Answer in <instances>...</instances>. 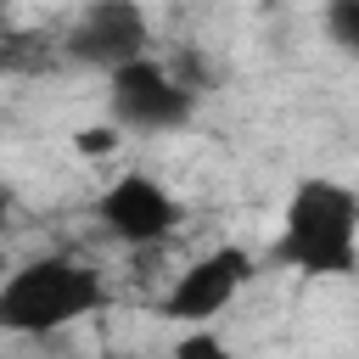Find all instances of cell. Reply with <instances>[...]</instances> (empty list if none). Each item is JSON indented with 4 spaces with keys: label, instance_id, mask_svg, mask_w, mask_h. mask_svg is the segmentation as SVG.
<instances>
[{
    "label": "cell",
    "instance_id": "1",
    "mask_svg": "<svg viewBox=\"0 0 359 359\" xmlns=\"http://www.w3.org/2000/svg\"><path fill=\"white\" fill-rule=\"evenodd\" d=\"M264 264L309 275V280L359 275V191H348L342 180H325V174L297 180L280 208V230H275Z\"/></svg>",
    "mask_w": 359,
    "mask_h": 359
},
{
    "label": "cell",
    "instance_id": "2",
    "mask_svg": "<svg viewBox=\"0 0 359 359\" xmlns=\"http://www.w3.org/2000/svg\"><path fill=\"white\" fill-rule=\"evenodd\" d=\"M95 309H107V280L101 269L67 252H50V258H34L0 275V331L11 337H45Z\"/></svg>",
    "mask_w": 359,
    "mask_h": 359
},
{
    "label": "cell",
    "instance_id": "3",
    "mask_svg": "<svg viewBox=\"0 0 359 359\" xmlns=\"http://www.w3.org/2000/svg\"><path fill=\"white\" fill-rule=\"evenodd\" d=\"M196 101L202 95L185 90L174 79V67L157 62V56H135V62L107 73V107L129 135H174V129L191 123Z\"/></svg>",
    "mask_w": 359,
    "mask_h": 359
},
{
    "label": "cell",
    "instance_id": "4",
    "mask_svg": "<svg viewBox=\"0 0 359 359\" xmlns=\"http://www.w3.org/2000/svg\"><path fill=\"white\" fill-rule=\"evenodd\" d=\"M252 275H258V258L247 247L224 241V247H213V252H202V258H191L180 269V280L157 297V314L180 320V325H208V320H219L247 292Z\"/></svg>",
    "mask_w": 359,
    "mask_h": 359
},
{
    "label": "cell",
    "instance_id": "5",
    "mask_svg": "<svg viewBox=\"0 0 359 359\" xmlns=\"http://www.w3.org/2000/svg\"><path fill=\"white\" fill-rule=\"evenodd\" d=\"M62 56L79 67H123L135 56H151V17L140 0H90L73 28L62 34Z\"/></svg>",
    "mask_w": 359,
    "mask_h": 359
},
{
    "label": "cell",
    "instance_id": "6",
    "mask_svg": "<svg viewBox=\"0 0 359 359\" xmlns=\"http://www.w3.org/2000/svg\"><path fill=\"white\" fill-rule=\"evenodd\" d=\"M90 213H95V224H101L112 241H123V247H157V241H168L174 224H180V202H174L168 185H163L157 174H146V168H129V174H118L107 191H95Z\"/></svg>",
    "mask_w": 359,
    "mask_h": 359
},
{
    "label": "cell",
    "instance_id": "7",
    "mask_svg": "<svg viewBox=\"0 0 359 359\" xmlns=\"http://www.w3.org/2000/svg\"><path fill=\"white\" fill-rule=\"evenodd\" d=\"M320 28L337 50L359 56V0H320Z\"/></svg>",
    "mask_w": 359,
    "mask_h": 359
},
{
    "label": "cell",
    "instance_id": "8",
    "mask_svg": "<svg viewBox=\"0 0 359 359\" xmlns=\"http://www.w3.org/2000/svg\"><path fill=\"white\" fill-rule=\"evenodd\" d=\"M123 123L112 118V123H84V129H73V151L79 157H107V151H118L123 146Z\"/></svg>",
    "mask_w": 359,
    "mask_h": 359
},
{
    "label": "cell",
    "instance_id": "9",
    "mask_svg": "<svg viewBox=\"0 0 359 359\" xmlns=\"http://www.w3.org/2000/svg\"><path fill=\"white\" fill-rule=\"evenodd\" d=\"M174 79H180L185 90L208 95V62H202V50H191V45H185V50L174 56Z\"/></svg>",
    "mask_w": 359,
    "mask_h": 359
},
{
    "label": "cell",
    "instance_id": "10",
    "mask_svg": "<svg viewBox=\"0 0 359 359\" xmlns=\"http://www.w3.org/2000/svg\"><path fill=\"white\" fill-rule=\"evenodd\" d=\"M191 353H230V348H224L213 331H191V337L174 342V359H191Z\"/></svg>",
    "mask_w": 359,
    "mask_h": 359
},
{
    "label": "cell",
    "instance_id": "11",
    "mask_svg": "<svg viewBox=\"0 0 359 359\" xmlns=\"http://www.w3.org/2000/svg\"><path fill=\"white\" fill-rule=\"evenodd\" d=\"M6 224H11V202H6V191H0V236H6Z\"/></svg>",
    "mask_w": 359,
    "mask_h": 359
},
{
    "label": "cell",
    "instance_id": "12",
    "mask_svg": "<svg viewBox=\"0 0 359 359\" xmlns=\"http://www.w3.org/2000/svg\"><path fill=\"white\" fill-rule=\"evenodd\" d=\"M0 191H6V174H0Z\"/></svg>",
    "mask_w": 359,
    "mask_h": 359
},
{
    "label": "cell",
    "instance_id": "13",
    "mask_svg": "<svg viewBox=\"0 0 359 359\" xmlns=\"http://www.w3.org/2000/svg\"><path fill=\"white\" fill-rule=\"evenodd\" d=\"M286 6H292V0H286Z\"/></svg>",
    "mask_w": 359,
    "mask_h": 359
}]
</instances>
